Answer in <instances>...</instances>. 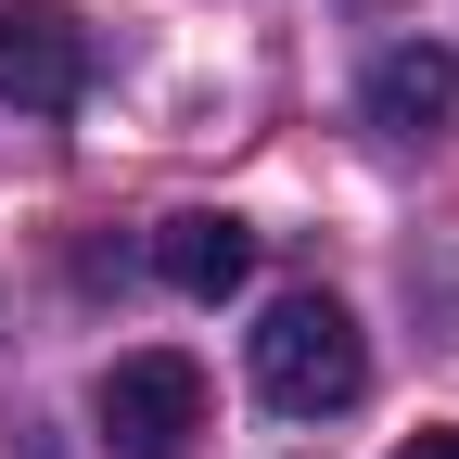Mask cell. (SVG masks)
Here are the masks:
<instances>
[{
	"instance_id": "cell-5",
	"label": "cell",
	"mask_w": 459,
	"mask_h": 459,
	"mask_svg": "<svg viewBox=\"0 0 459 459\" xmlns=\"http://www.w3.org/2000/svg\"><path fill=\"white\" fill-rule=\"evenodd\" d=\"M446 102H459V65H446L434 39H395L383 65H370V128H395V141H434Z\"/></svg>"
},
{
	"instance_id": "cell-2",
	"label": "cell",
	"mask_w": 459,
	"mask_h": 459,
	"mask_svg": "<svg viewBox=\"0 0 459 459\" xmlns=\"http://www.w3.org/2000/svg\"><path fill=\"white\" fill-rule=\"evenodd\" d=\"M90 421L115 459H179L204 434V370L179 358V344H128L102 383H90Z\"/></svg>"
},
{
	"instance_id": "cell-6",
	"label": "cell",
	"mask_w": 459,
	"mask_h": 459,
	"mask_svg": "<svg viewBox=\"0 0 459 459\" xmlns=\"http://www.w3.org/2000/svg\"><path fill=\"white\" fill-rule=\"evenodd\" d=\"M395 459H459V434H409V446H395Z\"/></svg>"
},
{
	"instance_id": "cell-1",
	"label": "cell",
	"mask_w": 459,
	"mask_h": 459,
	"mask_svg": "<svg viewBox=\"0 0 459 459\" xmlns=\"http://www.w3.org/2000/svg\"><path fill=\"white\" fill-rule=\"evenodd\" d=\"M255 395H268L281 421L358 409V395H370V344H358V319H344L332 294H281V307L255 319Z\"/></svg>"
},
{
	"instance_id": "cell-4",
	"label": "cell",
	"mask_w": 459,
	"mask_h": 459,
	"mask_svg": "<svg viewBox=\"0 0 459 459\" xmlns=\"http://www.w3.org/2000/svg\"><path fill=\"white\" fill-rule=\"evenodd\" d=\"M153 281H166V294H192V307H217V294H243V281H255V230L243 217H166L153 230Z\"/></svg>"
},
{
	"instance_id": "cell-3",
	"label": "cell",
	"mask_w": 459,
	"mask_h": 459,
	"mask_svg": "<svg viewBox=\"0 0 459 459\" xmlns=\"http://www.w3.org/2000/svg\"><path fill=\"white\" fill-rule=\"evenodd\" d=\"M0 102L13 115H77L90 102V26L65 0H0Z\"/></svg>"
}]
</instances>
